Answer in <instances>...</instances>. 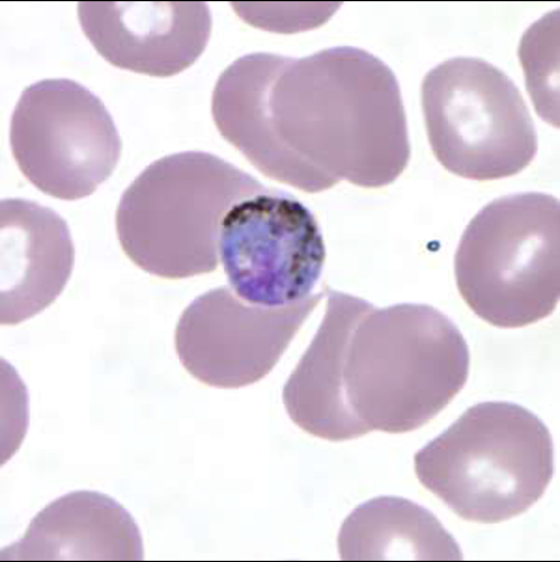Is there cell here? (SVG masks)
<instances>
[{
  "mask_svg": "<svg viewBox=\"0 0 560 562\" xmlns=\"http://www.w3.org/2000/svg\"><path fill=\"white\" fill-rule=\"evenodd\" d=\"M212 116L258 171L306 193L341 181L379 189L394 183L410 161L395 74L354 46L302 59L242 56L214 87Z\"/></svg>",
  "mask_w": 560,
  "mask_h": 562,
  "instance_id": "1",
  "label": "cell"
},
{
  "mask_svg": "<svg viewBox=\"0 0 560 562\" xmlns=\"http://www.w3.org/2000/svg\"><path fill=\"white\" fill-rule=\"evenodd\" d=\"M470 350L459 327L423 304L370 307L354 326L344 363L351 414L368 434L422 428L464 387Z\"/></svg>",
  "mask_w": 560,
  "mask_h": 562,
  "instance_id": "2",
  "label": "cell"
},
{
  "mask_svg": "<svg viewBox=\"0 0 560 562\" xmlns=\"http://www.w3.org/2000/svg\"><path fill=\"white\" fill-rule=\"evenodd\" d=\"M425 488L467 521L518 517L544 496L555 474L552 435L509 402H483L415 454Z\"/></svg>",
  "mask_w": 560,
  "mask_h": 562,
  "instance_id": "3",
  "label": "cell"
},
{
  "mask_svg": "<svg viewBox=\"0 0 560 562\" xmlns=\"http://www.w3.org/2000/svg\"><path fill=\"white\" fill-rule=\"evenodd\" d=\"M267 187L219 156L189 151L157 159L121 196L116 232L146 273L186 279L219 267L222 221Z\"/></svg>",
  "mask_w": 560,
  "mask_h": 562,
  "instance_id": "4",
  "label": "cell"
},
{
  "mask_svg": "<svg viewBox=\"0 0 560 562\" xmlns=\"http://www.w3.org/2000/svg\"><path fill=\"white\" fill-rule=\"evenodd\" d=\"M560 207L528 192L485 205L455 256L457 288L482 321L516 329L552 315L560 295Z\"/></svg>",
  "mask_w": 560,
  "mask_h": 562,
  "instance_id": "5",
  "label": "cell"
},
{
  "mask_svg": "<svg viewBox=\"0 0 560 562\" xmlns=\"http://www.w3.org/2000/svg\"><path fill=\"white\" fill-rule=\"evenodd\" d=\"M429 145L447 171L473 181L518 175L534 161L538 137L516 83L479 58H453L423 81Z\"/></svg>",
  "mask_w": 560,
  "mask_h": 562,
  "instance_id": "6",
  "label": "cell"
},
{
  "mask_svg": "<svg viewBox=\"0 0 560 562\" xmlns=\"http://www.w3.org/2000/svg\"><path fill=\"white\" fill-rule=\"evenodd\" d=\"M9 136L26 180L63 201L96 192L114 173L123 151L104 102L69 79L27 87L14 109Z\"/></svg>",
  "mask_w": 560,
  "mask_h": 562,
  "instance_id": "7",
  "label": "cell"
},
{
  "mask_svg": "<svg viewBox=\"0 0 560 562\" xmlns=\"http://www.w3.org/2000/svg\"><path fill=\"white\" fill-rule=\"evenodd\" d=\"M219 256L243 302L278 307L312 295L326 249L313 212L295 195L267 187L223 218Z\"/></svg>",
  "mask_w": 560,
  "mask_h": 562,
  "instance_id": "8",
  "label": "cell"
},
{
  "mask_svg": "<svg viewBox=\"0 0 560 562\" xmlns=\"http://www.w3.org/2000/svg\"><path fill=\"white\" fill-rule=\"evenodd\" d=\"M324 292L292 305L243 302L228 286L195 297L176 326L175 345L183 368L217 389H240L276 368Z\"/></svg>",
  "mask_w": 560,
  "mask_h": 562,
  "instance_id": "9",
  "label": "cell"
},
{
  "mask_svg": "<svg viewBox=\"0 0 560 562\" xmlns=\"http://www.w3.org/2000/svg\"><path fill=\"white\" fill-rule=\"evenodd\" d=\"M83 34L119 69L170 78L189 69L208 46L205 3H79Z\"/></svg>",
  "mask_w": 560,
  "mask_h": 562,
  "instance_id": "10",
  "label": "cell"
},
{
  "mask_svg": "<svg viewBox=\"0 0 560 562\" xmlns=\"http://www.w3.org/2000/svg\"><path fill=\"white\" fill-rule=\"evenodd\" d=\"M2 324L23 323L52 305L68 284L75 248L67 222L33 201L0 207Z\"/></svg>",
  "mask_w": 560,
  "mask_h": 562,
  "instance_id": "11",
  "label": "cell"
},
{
  "mask_svg": "<svg viewBox=\"0 0 560 562\" xmlns=\"http://www.w3.org/2000/svg\"><path fill=\"white\" fill-rule=\"evenodd\" d=\"M326 311L320 330L283 389L294 424L314 437L344 442L368 435L351 414L344 390V363L354 326L371 305L324 288Z\"/></svg>",
  "mask_w": 560,
  "mask_h": 562,
  "instance_id": "12",
  "label": "cell"
},
{
  "mask_svg": "<svg viewBox=\"0 0 560 562\" xmlns=\"http://www.w3.org/2000/svg\"><path fill=\"white\" fill-rule=\"evenodd\" d=\"M3 560H144L133 517L110 496L75 492L36 515Z\"/></svg>",
  "mask_w": 560,
  "mask_h": 562,
  "instance_id": "13",
  "label": "cell"
},
{
  "mask_svg": "<svg viewBox=\"0 0 560 562\" xmlns=\"http://www.w3.org/2000/svg\"><path fill=\"white\" fill-rule=\"evenodd\" d=\"M341 560H463L459 544L435 515L399 496L359 505L343 522Z\"/></svg>",
  "mask_w": 560,
  "mask_h": 562,
  "instance_id": "14",
  "label": "cell"
}]
</instances>
